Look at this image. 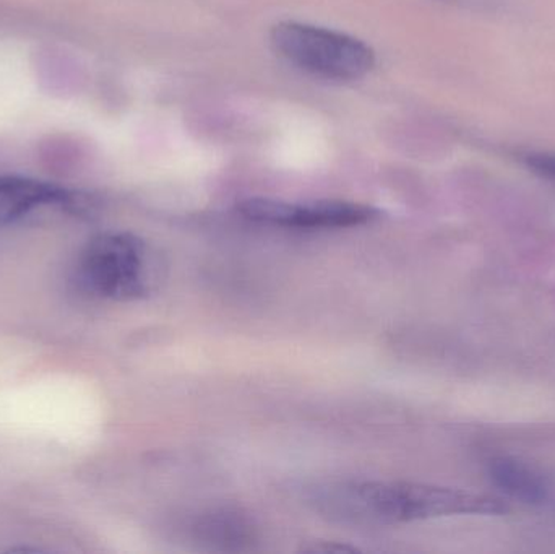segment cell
I'll use <instances>...</instances> for the list:
<instances>
[{
  "instance_id": "1",
  "label": "cell",
  "mask_w": 555,
  "mask_h": 554,
  "mask_svg": "<svg viewBox=\"0 0 555 554\" xmlns=\"http://www.w3.org/2000/svg\"><path fill=\"white\" fill-rule=\"evenodd\" d=\"M317 513L354 526H391L459 514H502L501 501L482 494L391 481L349 480L322 485L310 494Z\"/></svg>"
},
{
  "instance_id": "2",
  "label": "cell",
  "mask_w": 555,
  "mask_h": 554,
  "mask_svg": "<svg viewBox=\"0 0 555 554\" xmlns=\"http://www.w3.org/2000/svg\"><path fill=\"white\" fill-rule=\"evenodd\" d=\"M272 42L291 64L330 80H359L375 67L371 46L346 33L309 23H278Z\"/></svg>"
},
{
  "instance_id": "3",
  "label": "cell",
  "mask_w": 555,
  "mask_h": 554,
  "mask_svg": "<svg viewBox=\"0 0 555 554\" xmlns=\"http://www.w3.org/2000/svg\"><path fill=\"white\" fill-rule=\"evenodd\" d=\"M78 273L88 292L113 301H133L150 289L149 249L130 233H101L85 246Z\"/></svg>"
},
{
  "instance_id": "4",
  "label": "cell",
  "mask_w": 555,
  "mask_h": 554,
  "mask_svg": "<svg viewBox=\"0 0 555 554\" xmlns=\"http://www.w3.org/2000/svg\"><path fill=\"white\" fill-rule=\"evenodd\" d=\"M237 210L247 220L287 230H339L362 227L380 217V211L371 205L343 201L294 204L275 198H247Z\"/></svg>"
},
{
  "instance_id": "5",
  "label": "cell",
  "mask_w": 555,
  "mask_h": 554,
  "mask_svg": "<svg viewBox=\"0 0 555 554\" xmlns=\"http://www.w3.org/2000/svg\"><path fill=\"white\" fill-rule=\"evenodd\" d=\"M65 189L25 176H0V227L13 223L42 205L67 204Z\"/></svg>"
},
{
  "instance_id": "6",
  "label": "cell",
  "mask_w": 555,
  "mask_h": 554,
  "mask_svg": "<svg viewBox=\"0 0 555 554\" xmlns=\"http://www.w3.org/2000/svg\"><path fill=\"white\" fill-rule=\"evenodd\" d=\"M489 472L498 487L517 500L530 504H540L547 500L550 487L543 475L537 474L533 468L521 462L507 458L495 459L491 462Z\"/></svg>"
},
{
  "instance_id": "7",
  "label": "cell",
  "mask_w": 555,
  "mask_h": 554,
  "mask_svg": "<svg viewBox=\"0 0 555 554\" xmlns=\"http://www.w3.org/2000/svg\"><path fill=\"white\" fill-rule=\"evenodd\" d=\"M528 165L537 169L541 175L551 176V178L555 179V155L528 156Z\"/></svg>"
}]
</instances>
